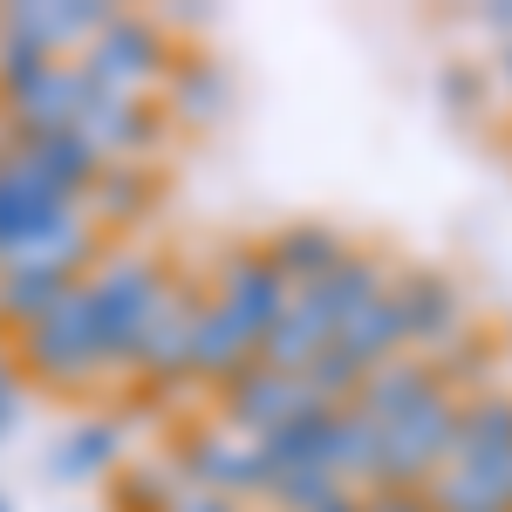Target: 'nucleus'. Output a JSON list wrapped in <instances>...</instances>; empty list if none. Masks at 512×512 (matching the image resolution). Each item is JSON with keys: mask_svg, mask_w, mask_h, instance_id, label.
<instances>
[{"mask_svg": "<svg viewBox=\"0 0 512 512\" xmlns=\"http://www.w3.org/2000/svg\"><path fill=\"white\" fill-rule=\"evenodd\" d=\"M219 308L253 335V342H267L274 335V321L287 315V301H294V287H287V274L274 267V253L267 246H226V260H219Z\"/></svg>", "mask_w": 512, "mask_h": 512, "instance_id": "nucleus-9", "label": "nucleus"}, {"mask_svg": "<svg viewBox=\"0 0 512 512\" xmlns=\"http://www.w3.org/2000/svg\"><path fill=\"white\" fill-rule=\"evenodd\" d=\"M103 260V233L76 198L41 185L28 164L0 144V267H55L82 280Z\"/></svg>", "mask_w": 512, "mask_h": 512, "instance_id": "nucleus-1", "label": "nucleus"}, {"mask_svg": "<svg viewBox=\"0 0 512 512\" xmlns=\"http://www.w3.org/2000/svg\"><path fill=\"white\" fill-rule=\"evenodd\" d=\"M0 144H7L14 158L28 164L41 185H55V192H62V198H76V205H82L89 192H96V178L110 171V164L96 158V151L82 144L76 130H7Z\"/></svg>", "mask_w": 512, "mask_h": 512, "instance_id": "nucleus-12", "label": "nucleus"}, {"mask_svg": "<svg viewBox=\"0 0 512 512\" xmlns=\"http://www.w3.org/2000/svg\"><path fill=\"white\" fill-rule=\"evenodd\" d=\"M185 485H205V492H226V499H260L267 492V458L260 444L239 431H198L185 437Z\"/></svg>", "mask_w": 512, "mask_h": 512, "instance_id": "nucleus-11", "label": "nucleus"}, {"mask_svg": "<svg viewBox=\"0 0 512 512\" xmlns=\"http://www.w3.org/2000/svg\"><path fill=\"white\" fill-rule=\"evenodd\" d=\"M198 308H205V294H198L192 280H164V294H158V308H151V321H144L130 362H123V376H137V383H185L192 376Z\"/></svg>", "mask_w": 512, "mask_h": 512, "instance_id": "nucleus-8", "label": "nucleus"}, {"mask_svg": "<svg viewBox=\"0 0 512 512\" xmlns=\"http://www.w3.org/2000/svg\"><path fill=\"white\" fill-rule=\"evenodd\" d=\"M253 362H260V342H253L219 301H205V308H198V328H192V376H198V383L233 390Z\"/></svg>", "mask_w": 512, "mask_h": 512, "instance_id": "nucleus-14", "label": "nucleus"}, {"mask_svg": "<svg viewBox=\"0 0 512 512\" xmlns=\"http://www.w3.org/2000/svg\"><path fill=\"white\" fill-rule=\"evenodd\" d=\"M62 294H76V280L55 267H0V321H14V328L48 315Z\"/></svg>", "mask_w": 512, "mask_h": 512, "instance_id": "nucleus-18", "label": "nucleus"}, {"mask_svg": "<svg viewBox=\"0 0 512 512\" xmlns=\"http://www.w3.org/2000/svg\"><path fill=\"white\" fill-rule=\"evenodd\" d=\"M390 287V260H376L369 246H349V260L335 267V274L308 280V287H294V301H287V315L274 321V335L260 342V362L267 369H287V376H301L308 362H315L342 328H349L376 294Z\"/></svg>", "mask_w": 512, "mask_h": 512, "instance_id": "nucleus-2", "label": "nucleus"}, {"mask_svg": "<svg viewBox=\"0 0 512 512\" xmlns=\"http://www.w3.org/2000/svg\"><path fill=\"white\" fill-rule=\"evenodd\" d=\"M390 294H396V315H403L410 355L444 362L458 342H472V301H465V287L451 274H437V267H403V274H390Z\"/></svg>", "mask_w": 512, "mask_h": 512, "instance_id": "nucleus-7", "label": "nucleus"}, {"mask_svg": "<svg viewBox=\"0 0 512 512\" xmlns=\"http://www.w3.org/2000/svg\"><path fill=\"white\" fill-rule=\"evenodd\" d=\"M362 512H431L424 492H362Z\"/></svg>", "mask_w": 512, "mask_h": 512, "instance_id": "nucleus-22", "label": "nucleus"}, {"mask_svg": "<svg viewBox=\"0 0 512 512\" xmlns=\"http://www.w3.org/2000/svg\"><path fill=\"white\" fill-rule=\"evenodd\" d=\"M492 76H499V82H506V89H512V41H506V48H499V62H492Z\"/></svg>", "mask_w": 512, "mask_h": 512, "instance_id": "nucleus-25", "label": "nucleus"}, {"mask_svg": "<svg viewBox=\"0 0 512 512\" xmlns=\"http://www.w3.org/2000/svg\"><path fill=\"white\" fill-rule=\"evenodd\" d=\"M0 512H14V506H7V499H0Z\"/></svg>", "mask_w": 512, "mask_h": 512, "instance_id": "nucleus-26", "label": "nucleus"}, {"mask_svg": "<svg viewBox=\"0 0 512 512\" xmlns=\"http://www.w3.org/2000/svg\"><path fill=\"white\" fill-rule=\"evenodd\" d=\"M14 362L35 376V383H55V390H82L96 376H110V362L89 335V308H82V280L76 294H62L48 315H35L21 335H14Z\"/></svg>", "mask_w": 512, "mask_h": 512, "instance_id": "nucleus-5", "label": "nucleus"}, {"mask_svg": "<svg viewBox=\"0 0 512 512\" xmlns=\"http://www.w3.org/2000/svg\"><path fill=\"white\" fill-rule=\"evenodd\" d=\"M171 69H178L171 62V35L151 14H110L103 35L82 48V76L117 89V96H144V103H151L158 82H171Z\"/></svg>", "mask_w": 512, "mask_h": 512, "instance_id": "nucleus-6", "label": "nucleus"}, {"mask_svg": "<svg viewBox=\"0 0 512 512\" xmlns=\"http://www.w3.org/2000/svg\"><path fill=\"white\" fill-rule=\"evenodd\" d=\"M164 512H246V499H226V492H205V485H178Z\"/></svg>", "mask_w": 512, "mask_h": 512, "instance_id": "nucleus-20", "label": "nucleus"}, {"mask_svg": "<svg viewBox=\"0 0 512 512\" xmlns=\"http://www.w3.org/2000/svg\"><path fill=\"white\" fill-rule=\"evenodd\" d=\"M315 512H362V492H335L328 506H315Z\"/></svg>", "mask_w": 512, "mask_h": 512, "instance_id": "nucleus-24", "label": "nucleus"}, {"mask_svg": "<svg viewBox=\"0 0 512 512\" xmlns=\"http://www.w3.org/2000/svg\"><path fill=\"white\" fill-rule=\"evenodd\" d=\"M424 499L431 512H512V458H451Z\"/></svg>", "mask_w": 512, "mask_h": 512, "instance_id": "nucleus-13", "label": "nucleus"}, {"mask_svg": "<svg viewBox=\"0 0 512 512\" xmlns=\"http://www.w3.org/2000/svg\"><path fill=\"white\" fill-rule=\"evenodd\" d=\"M164 89H171V110L185 123H219L226 117V76H219L212 62H178Z\"/></svg>", "mask_w": 512, "mask_h": 512, "instance_id": "nucleus-19", "label": "nucleus"}, {"mask_svg": "<svg viewBox=\"0 0 512 512\" xmlns=\"http://www.w3.org/2000/svg\"><path fill=\"white\" fill-rule=\"evenodd\" d=\"M164 267L151 253H137V246H117V253H103L89 274H82V308H89V335H96V349L110 362V376H123V362L137 349V335H144V321L158 308L164 294Z\"/></svg>", "mask_w": 512, "mask_h": 512, "instance_id": "nucleus-3", "label": "nucleus"}, {"mask_svg": "<svg viewBox=\"0 0 512 512\" xmlns=\"http://www.w3.org/2000/svg\"><path fill=\"white\" fill-rule=\"evenodd\" d=\"M451 458H512V390L458 396V451Z\"/></svg>", "mask_w": 512, "mask_h": 512, "instance_id": "nucleus-15", "label": "nucleus"}, {"mask_svg": "<svg viewBox=\"0 0 512 512\" xmlns=\"http://www.w3.org/2000/svg\"><path fill=\"white\" fill-rule=\"evenodd\" d=\"M458 451V390L424 396L417 410H403L376 437V478L369 492H424Z\"/></svg>", "mask_w": 512, "mask_h": 512, "instance_id": "nucleus-4", "label": "nucleus"}, {"mask_svg": "<svg viewBox=\"0 0 512 512\" xmlns=\"http://www.w3.org/2000/svg\"><path fill=\"white\" fill-rule=\"evenodd\" d=\"M21 424V376H14V362H7V349H0V437Z\"/></svg>", "mask_w": 512, "mask_h": 512, "instance_id": "nucleus-21", "label": "nucleus"}, {"mask_svg": "<svg viewBox=\"0 0 512 512\" xmlns=\"http://www.w3.org/2000/svg\"><path fill=\"white\" fill-rule=\"evenodd\" d=\"M117 451H123L117 424H110V417H96V424H76V431L62 437V444L41 458V472L55 478V485H82V478L110 472V465H117Z\"/></svg>", "mask_w": 512, "mask_h": 512, "instance_id": "nucleus-17", "label": "nucleus"}, {"mask_svg": "<svg viewBox=\"0 0 512 512\" xmlns=\"http://www.w3.org/2000/svg\"><path fill=\"white\" fill-rule=\"evenodd\" d=\"M315 410H328V403H321L301 376L253 362L233 390H226V431H239V437H253V444H260V437L287 431V424H301V417H315Z\"/></svg>", "mask_w": 512, "mask_h": 512, "instance_id": "nucleus-10", "label": "nucleus"}, {"mask_svg": "<svg viewBox=\"0 0 512 512\" xmlns=\"http://www.w3.org/2000/svg\"><path fill=\"white\" fill-rule=\"evenodd\" d=\"M444 96H451V103L465 110V103L478 96V76H472V69H451V76H444Z\"/></svg>", "mask_w": 512, "mask_h": 512, "instance_id": "nucleus-23", "label": "nucleus"}, {"mask_svg": "<svg viewBox=\"0 0 512 512\" xmlns=\"http://www.w3.org/2000/svg\"><path fill=\"white\" fill-rule=\"evenodd\" d=\"M267 253H274V267L287 274V287H308V280L335 274L349 260V239L335 233V226H287V233L267 239Z\"/></svg>", "mask_w": 512, "mask_h": 512, "instance_id": "nucleus-16", "label": "nucleus"}]
</instances>
